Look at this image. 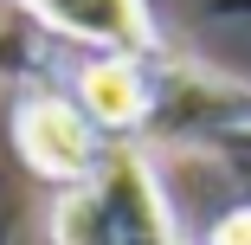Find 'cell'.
Returning <instances> with one entry per match:
<instances>
[{
  "label": "cell",
  "instance_id": "obj_1",
  "mask_svg": "<svg viewBox=\"0 0 251 245\" xmlns=\"http://www.w3.org/2000/svg\"><path fill=\"white\" fill-rule=\"evenodd\" d=\"M58 245H180L174 213L135 149H110L84 187H71L52 213Z\"/></svg>",
  "mask_w": 251,
  "mask_h": 245
},
{
  "label": "cell",
  "instance_id": "obj_2",
  "mask_svg": "<svg viewBox=\"0 0 251 245\" xmlns=\"http://www.w3.org/2000/svg\"><path fill=\"white\" fill-rule=\"evenodd\" d=\"M13 136H20V155L45 181H65V187H84L97 174V162H103L97 123L71 104V97H26L20 116H13Z\"/></svg>",
  "mask_w": 251,
  "mask_h": 245
},
{
  "label": "cell",
  "instance_id": "obj_3",
  "mask_svg": "<svg viewBox=\"0 0 251 245\" xmlns=\"http://www.w3.org/2000/svg\"><path fill=\"white\" fill-rule=\"evenodd\" d=\"M26 7L77 39V45H97V58H148V52H161V26L155 13H148V0H26Z\"/></svg>",
  "mask_w": 251,
  "mask_h": 245
},
{
  "label": "cell",
  "instance_id": "obj_4",
  "mask_svg": "<svg viewBox=\"0 0 251 245\" xmlns=\"http://www.w3.org/2000/svg\"><path fill=\"white\" fill-rule=\"evenodd\" d=\"M77 110L97 123V129H135L148 110H155V84H148L142 58H90L77 71Z\"/></svg>",
  "mask_w": 251,
  "mask_h": 245
},
{
  "label": "cell",
  "instance_id": "obj_5",
  "mask_svg": "<svg viewBox=\"0 0 251 245\" xmlns=\"http://www.w3.org/2000/svg\"><path fill=\"white\" fill-rule=\"evenodd\" d=\"M206 245H251V200H245V207H232V213L206 232Z\"/></svg>",
  "mask_w": 251,
  "mask_h": 245
}]
</instances>
